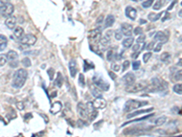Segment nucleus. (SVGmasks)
<instances>
[{
    "instance_id": "5",
    "label": "nucleus",
    "mask_w": 182,
    "mask_h": 137,
    "mask_svg": "<svg viewBox=\"0 0 182 137\" xmlns=\"http://www.w3.org/2000/svg\"><path fill=\"white\" fill-rule=\"evenodd\" d=\"M101 38H102L101 29L95 28V29H92L88 32V39L92 45H99Z\"/></svg>"
},
{
    "instance_id": "3",
    "label": "nucleus",
    "mask_w": 182,
    "mask_h": 137,
    "mask_svg": "<svg viewBox=\"0 0 182 137\" xmlns=\"http://www.w3.org/2000/svg\"><path fill=\"white\" fill-rule=\"evenodd\" d=\"M149 82L147 80H140L139 82H134L131 85L127 86L126 88V91L129 93H139V91L141 90H145V89L147 88Z\"/></svg>"
},
{
    "instance_id": "53",
    "label": "nucleus",
    "mask_w": 182,
    "mask_h": 137,
    "mask_svg": "<svg viewBox=\"0 0 182 137\" xmlns=\"http://www.w3.org/2000/svg\"><path fill=\"white\" fill-rule=\"evenodd\" d=\"M168 18H169V14H168V12H165V16L162 18V19H161V20L164 22V21H166Z\"/></svg>"
},
{
    "instance_id": "30",
    "label": "nucleus",
    "mask_w": 182,
    "mask_h": 137,
    "mask_svg": "<svg viewBox=\"0 0 182 137\" xmlns=\"http://www.w3.org/2000/svg\"><path fill=\"white\" fill-rule=\"evenodd\" d=\"M166 122H167V117H166V116H161V117L156 119V121H155V125H156V126H161V125H163Z\"/></svg>"
},
{
    "instance_id": "48",
    "label": "nucleus",
    "mask_w": 182,
    "mask_h": 137,
    "mask_svg": "<svg viewBox=\"0 0 182 137\" xmlns=\"http://www.w3.org/2000/svg\"><path fill=\"white\" fill-rule=\"evenodd\" d=\"M134 34H135V35H140V34H142V28H141L140 27H136V28H135Z\"/></svg>"
},
{
    "instance_id": "6",
    "label": "nucleus",
    "mask_w": 182,
    "mask_h": 137,
    "mask_svg": "<svg viewBox=\"0 0 182 137\" xmlns=\"http://www.w3.org/2000/svg\"><path fill=\"white\" fill-rule=\"evenodd\" d=\"M92 80H93L94 84L96 85V87L99 88V90H104V91H107L109 90V84L107 81H105L100 75H99V74L94 75Z\"/></svg>"
},
{
    "instance_id": "18",
    "label": "nucleus",
    "mask_w": 182,
    "mask_h": 137,
    "mask_svg": "<svg viewBox=\"0 0 182 137\" xmlns=\"http://www.w3.org/2000/svg\"><path fill=\"white\" fill-rule=\"evenodd\" d=\"M136 10L132 8V7H127L126 8V16L130 18L131 20H135L136 18Z\"/></svg>"
},
{
    "instance_id": "23",
    "label": "nucleus",
    "mask_w": 182,
    "mask_h": 137,
    "mask_svg": "<svg viewBox=\"0 0 182 137\" xmlns=\"http://www.w3.org/2000/svg\"><path fill=\"white\" fill-rule=\"evenodd\" d=\"M8 46V38L4 35H0V51H3Z\"/></svg>"
},
{
    "instance_id": "38",
    "label": "nucleus",
    "mask_w": 182,
    "mask_h": 137,
    "mask_svg": "<svg viewBox=\"0 0 182 137\" xmlns=\"http://www.w3.org/2000/svg\"><path fill=\"white\" fill-rule=\"evenodd\" d=\"M78 84L80 85V87H85L86 85V81H85V76L84 74L80 73L79 74V78H78Z\"/></svg>"
},
{
    "instance_id": "46",
    "label": "nucleus",
    "mask_w": 182,
    "mask_h": 137,
    "mask_svg": "<svg viewBox=\"0 0 182 137\" xmlns=\"http://www.w3.org/2000/svg\"><path fill=\"white\" fill-rule=\"evenodd\" d=\"M129 66H130V62L128 61V60H125L124 61V63H123V67H122V71H125V70H127L128 68H129Z\"/></svg>"
},
{
    "instance_id": "14",
    "label": "nucleus",
    "mask_w": 182,
    "mask_h": 137,
    "mask_svg": "<svg viewBox=\"0 0 182 137\" xmlns=\"http://www.w3.org/2000/svg\"><path fill=\"white\" fill-rule=\"evenodd\" d=\"M93 105L96 109H104L107 106V102L102 97H98L93 102Z\"/></svg>"
},
{
    "instance_id": "45",
    "label": "nucleus",
    "mask_w": 182,
    "mask_h": 137,
    "mask_svg": "<svg viewBox=\"0 0 182 137\" xmlns=\"http://www.w3.org/2000/svg\"><path fill=\"white\" fill-rule=\"evenodd\" d=\"M162 46H163V43H161V42H159L158 44H157V46H155L154 47V49H153V51H155V52H159L160 51H161V49H162Z\"/></svg>"
},
{
    "instance_id": "17",
    "label": "nucleus",
    "mask_w": 182,
    "mask_h": 137,
    "mask_svg": "<svg viewBox=\"0 0 182 137\" xmlns=\"http://www.w3.org/2000/svg\"><path fill=\"white\" fill-rule=\"evenodd\" d=\"M17 18H16V17H14V16H10V17L7 18L5 24H6V26H7L8 28H10V29H14L15 27L17 26Z\"/></svg>"
},
{
    "instance_id": "9",
    "label": "nucleus",
    "mask_w": 182,
    "mask_h": 137,
    "mask_svg": "<svg viewBox=\"0 0 182 137\" xmlns=\"http://www.w3.org/2000/svg\"><path fill=\"white\" fill-rule=\"evenodd\" d=\"M14 10H15L14 6L8 2L4 7L1 8V10H0V14H1V16H3L5 18H8L10 16H12V14L14 13Z\"/></svg>"
},
{
    "instance_id": "34",
    "label": "nucleus",
    "mask_w": 182,
    "mask_h": 137,
    "mask_svg": "<svg viewBox=\"0 0 182 137\" xmlns=\"http://www.w3.org/2000/svg\"><path fill=\"white\" fill-rule=\"evenodd\" d=\"M162 7H163V1H162V0H157V2L153 6V9L154 10H159Z\"/></svg>"
},
{
    "instance_id": "28",
    "label": "nucleus",
    "mask_w": 182,
    "mask_h": 137,
    "mask_svg": "<svg viewBox=\"0 0 182 137\" xmlns=\"http://www.w3.org/2000/svg\"><path fill=\"white\" fill-rule=\"evenodd\" d=\"M54 83H55V85H57V86L59 87V88L62 86V84H63V76H62V74H61L60 72H58L57 78H56Z\"/></svg>"
},
{
    "instance_id": "31",
    "label": "nucleus",
    "mask_w": 182,
    "mask_h": 137,
    "mask_svg": "<svg viewBox=\"0 0 182 137\" xmlns=\"http://www.w3.org/2000/svg\"><path fill=\"white\" fill-rule=\"evenodd\" d=\"M173 90L175 91L176 93L181 95V94H182V84H181V83H177L176 85H174Z\"/></svg>"
},
{
    "instance_id": "57",
    "label": "nucleus",
    "mask_w": 182,
    "mask_h": 137,
    "mask_svg": "<svg viewBox=\"0 0 182 137\" xmlns=\"http://www.w3.org/2000/svg\"><path fill=\"white\" fill-rule=\"evenodd\" d=\"M176 2H177V1H176V0H175V1H174V2H173L172 4H171V6H169V7L168 8V10H170V9H172V8H173V7H174V4H176Z\"/></svg>"
},
{
    "instance_id": "59",
    "label": "nucleus",
    "mask_w": 182,
    "mask_h": 137,
    "mask_svg": "<svg viewBox=\"0 0 182 137\" xmlns=\"http://www.w3.org/2000/svg\"><path fill=\"white\" fill-rule=\"evenodd\" d=\"M177 65H179V67H181V59L179 60V62H177Z\"/></svg>"
},
{
    "instance_id": "16",
    "label": "nucleus",
    "mask_w": 182,
    "mask_h": 137,
    "mask_svg": "<svg viewBox=\"0 0 182 137\" xmlns=\"http://www.w3.org/2000/svg\"><path fill=\"white\" fill-rule=\"evenodd\" d=\"M153 110H154V108L151 107V108H149V109H144V110H140V111H135V112H133V113L127 114V119H131V118H133V117H135V116H138V115H140V114L150 113V112H152Z\"/></svg>"
},
{
    "instance_id": "19",
    "label": "nucleus",
    "mask_w": 182,
    "mask_h": 137,
    "mask_svg": "<svg viewBox=\"0 0 182 137\" xmlns=\"http://www.w3.org/2000/svg\"><path fill=\"white\" fill-rule=\"evenodd\" d=\"M111 33H112V31H108L106 37L101 38L99 43H100V45L102 46V47H104V48H108V46L110 45V34H111Z\"/></svg>"
},
{
    "instance_id": "52",
    "label": "nucleus",
    "mask_w": 182,
    "mask_h": 137,
    "mask_svg": "<svg viewBox=\"0 0 182 137\" xmlns=\"http://www.w3.org/2000/svg\"><path fill=\"white\" fill-rule=\"evenodd\" d=\"M7 3H8V0H0V8H1L2 7H4Z\"/></svg>"
},
{
    "instance_id": "55",
    "label": "nucleus",
    "mask_w": 182,
    "mask_h": 137,
    "mask_svg": "<svg viewBox=\"0 0 182 137\" xmlns=\"http://www.w3.org/2000/svg\"><path fill=\"white\" fill-rule=\"evenodd\" d=\"M113 70H115V71H119V70H120V66H119V65H114V66H113Z\"/></svg>"
},
{
    "instance_id": "11",
    "label": "nucleus",
    "mask_w": 182,
    "mask_h": 137,
    "mask_svg": "<svg viewBox=\"0 0 182 137\" xmlns=\"http://www.w3.org/2000/svg\"><path fill=\"white\" fill-rule=\"evenodd\" d=\"M121 32L124 36L130 37L133 34V26L128 23H123L121 25Z\"/></svg>"
},
{
    "instance_id": "60",
    "label": "nucleus",
    "mask_w": 182,
    "mask_h": 137,
    "mask_svg": "<svg viewBox=\"0 0 182 137\" xmlns=\"http://www.w3.org/2000/svg\"><path fill=\"white\" fill-rule=\"evenodd\" d=\"M132 1H134V2H139V1H141V0H132Z\"/></svg>"
},
{
    "instance_id": "22",
    "label": "nucleus",
    "mask_w": 182,
    "mask_h": 137,
    "mask_svg": "<svg viewBox=\"0 0 182 137\" xmlns=\"http://www.w3.org/2000/svg\"><path fill=\"white\" fill-rule=\"evenodd\" d=\"M6 58L8 60H10V61H13V60H17L18 59V54L17 51H10L7 53L6 55Z\"/></svg>"
},
{
    "instance_id": "20",
    "label": "nucleus",
    "mask_w": 182,
    "mask_h": 137,
    "mask_svg": "<svg viewBox=\"0 0 182 137\" xmlns=\"http://www.w3.org/2000/svg\"><path fill=\"white\" fill-rule=\"evenodd\" d=\"M181 73H182V71H181V70H174V69H172V70H171V75H170V77L172 78V80L173 81H180L181 80Z\"/></svg>"
},
{
    "instance_id": "50",
    "label": "nucleus",
    "mask_w": 182,
    "mask_h": 137,
    "mask_svg": "<svg viewBox=\"0 0 182 137\" xmlns=\"http://www.w3.org/2000/svg\"><path fill=\"white\" fill-rule=\"evenodd\" d=\"M154 47H155V41H151L148 46H147V50L148 51H152L153 49H154Z\"/></svg>"
},
{
    "instance_id": "41",
    "label": "nucleus",
    "mask_w": 182,
    "mask_h": 137,
    "mask_svg": "<svg viewBox=\"0 0 182 137\" xmlns=\"http://www.w3.org/2000/svg\"><path fill=\"white\" fill-rule=\"evenodd\" d=\"M114 36H115V38H116L117 40H120V39H122L123 34H122V32H121V30H120V29H118V30H116V31H115Z\"/></svg>"
},
{
    "instance_id": "42",
    "label": "nucleus",
    "mask_w": 182,
    "mask_h": 137,
    "mask_svg": "<svg viewBox=\"0 0 182 137\" xmlns=\"http://www.w3.org/2000/svg\"><path fill=\"white\" fill-rule=\"evenodd\" d=\"M151 56H152V53L151 52H147V53H145L144 55H143V61H144V63H147L149 60V59L151 58Z\"/></svg>"
},
{
    "instance_id": "26",
    "label": "nucleus",
    "mask_w": 182,
    "mask_h": 137,
    "mask_svg": "<svg viewBox=\"0 0 182 137\" xmlns=\"http://www.w3.org/2000/svg\"><path fill=\"white\" fill-rule=\"evenodd\" d=\"M114 23H115V17L113 15H108L105 19V27L110 28L113 26Z\"/></svg>"
},
{
    "instance_id": "43",
    "label": "nucleus",
    "mask_w": 182,
    "mask_h": 137,
    "mask_svg": "<svg viewBox=\"0 0 182 137\" xmlns=\"http://www.w3.org/2000/svg\"><path fill=\"white\" fill-rule=\"evenodd\" d=\"M140 65H141V62L140 60H136L133 62V70H138L140 68Z\"/></svg>"
},
{
    "instance_id": "51",
    "label": "nucleus",
    "mask_w": 182,
    "mask_h": 137,
    "mask_svg": "<svg viewBox=\"0 0 182 137\" xmlns=\"http://www.w3.org/2000/svg\"><path fill=\"white\" fill-rule=\"evenodd\" d=\"M17 66H18V61H17V60L10 61V67H12V68H17Z\"/></svg>"
},
{
    "instance_id": "58",
    "label": "nucleus",
    "mask_w": 182,
    "mask_h": 137,
    "mask_svg": "<svg viewBox=\"0 0 182 137\" xmlns=\"http://www.w3.org/2000/svg\"><path fill=\"white\" fill-rule=\"evenodd\" d=\"M140 24H146L147 21H146V20H143V19H140Z\"/></svg>"
},
{
    "instance_id": "32",
    "label": "nucleus",
    "mask_w": 182,
    "mask_h": 137,
    "mask_svg": "<svg viewBox=\"0 0 182 137\" xmlns=\"http://www.w3.org/2000/svg\"><path fill=\"white\" fill-rule=\"evenodd\" d=\"M91 93H92V95L95 96L96 98H98V97H102V93L99 90V88H93L92 90H91Z\"/></svg>"
},
{
    "instance_id": "8",
    "label": "nucleus",
    "mask_w": 182,
    "mask_h": 137,
    "mask_svg": "<svg viewBox=\"0 0 182 137\" xmlns=\"http://www.w3.org/2000/svg\"><path fill=\"white\" fill-rule=\"evenodd\" d=\"M86 105V109H87L88 119H89L90 122H93L98 117V114H99L98 109H96L94 107L93 103H91V102H88Z\"/></svg>"
},
{
    "instance_id": "10",
    "label": "nucleus",
    "mask_w": 182,
    "mask_h": 137,
    "mask_svg": "<svg viewBox=\"0 0 182 137\" xmlns=\"http://www.w3.org/2000/svg\"><path fill=\"white\" fill-rule=\"evenodd\" d=\"M77 113L79 114L80 118L86 120L88 118V113H87V109H86V105L84 104L83 103H78L77 106Z\"/></svg>"
},
{
    "instance_id": "4",
    "label": "nucleus",
    "mask_w": 182,
    "mask_h": 137,
    "mask_svg": "<svg viewBox=\"0 0 182 137\" xmlns=\"http://www.w3.org/2000/svg\"><path fill=\"white\" fill-rule=\"evenodd\" d=\"M148 104V102H140L136 100H128L124 104V112H131L133 110H136L138 108L143 107Z\"/></svg>"
},
{
    "instance_id": "54",
    "label": "nucleus",
    "mask_w": 182,
    "mask_h": 137,
    "mask_svg": "<svg viewBox=\"0 0 182 137\" xmlns=\"http://www.w3.org/2000/svg\"><path fill=\"white\" fill-rule=\"evenodd\" d=\"M108 74H109V76L111 77V79H112V80H116V78H117V75H116L115 73H113L112 71H109V72H108Z\"/></svg>"
},
{
    "instance_id": "47",
    "label": "nucleus",
    "mask_w": 182,
    "mask_h": 137,
    "mask_svg": "<svg viewBox=\"0 0 182 137\" xmlns=\"http://www.w3.org/2000/svg\"><path fill=\"white\" fill-rule=\"evenodd\" d=\"M140 45L138 43V44H136V45H134L133 46V49H132V51H133V52H138V51H140Z\"/></svg>"
},
{
    "instance_id": "25",
    "label": "nucleus",
    "mask_w": 182,
    "mask_h": 137,
    "mask_svg": "<svg viewBox=\"0 0 182 137\" xmlns=\"http://www.w3.org/2000/svg\"><path fill=\"white\" fill-rule=\"evenodd\" d=\"M61 109H62V104H61L59 102H57V103H55L52 105V107H51V109H50V113H53V114H56V113H58V112H60Z\"/></svg>"
},
{
    "instance_id": "24",
    "label": "nucleus",
    "mask_w": 182,
    "mask_h": 137,
    "mask_svg": "<svg viewBox=\"0 0 182 137\" xmlns=\"http://www.w3.org/2000/svg\"><path fill=\"white\" fill-rule=\"evenodd\" d=\"M133 43H134V38H131V37H128V38H125V39L122 41L123 47L126 48V49H129V48H131V47H132V45H133Z\"/></svg>"
},
{
    "instance_id": "61",
    "label": "nucleus",
    "mask_w": 182,
    "mask_h": 137,
    "mask_svg": "<svg viewBox=\"0 0 182 137\" xmlns=\"http://www.w3.org/2000/svg\"><path fill=\"white\" fill-rule=\"evenodd\" d=\"M179 17L181 18V10H179Z\"/></svg>"
},
{
    "instance_id": "49",
    "label": "nucleus",
    "mask_w": 182,
    "mask_h": 137,
    "mask_svg": "<svg viewBox=\"0 0 182 137\" xmlns=\"http://www.w3.org/2000/svg\"><path fill=\"white\" fill-rule=\"evenodd\" d=\"M54 73H55V70H54L52 68L49 69V70H48V74H49L50 80H53V78H54Z\"/></svg>"
},
{
    "instance_id": "21",
    "label": "nucleus",
    "mask_w": 182,
    "mask_h": 137,
    "mask_svg": "<svg viewBox=\"0 0 182 137\" xmlns=\"http://www.w3.org/2000/svg\"><path fill=\"white\" fill-rule=\"evenodd\" d=\"M24 35H25V31H24L22 27H19V26L15 27V28H14V36H15L16 38L20 39V38H23Z\"/></svg>"
},
{
    "instance_id": "63",
    "label": "nucleus",
    "mask_w": 182,
    "mask_h": 137,
    "mask_svg": "<svg viewBox=\"0 0 182 137\" xmlns=\"http://www.w3.org/2000/svg\"><path fill=\"white\" fill-rule=\"evenodd\" d=\"M168 1H169V0H168Z\"/></svg>"
},
{
    "instance_id": "62",
    "label": "nucleus",
    "mask_w": 182,
    "mask_h": 137,
    "mask_svg": "<svg viewBox=\"0 0 182 137\" xmlns=\"http://www.w3.org/2000/svg\"><path fill=\"white\" fill-rule=\"evenodd\" d=\"M8 2H9V1H10V0H8Z\"/></svg>"
},
{
    "instance_id": "33",
    "label": "nucleus",
    "mask_w": 182,
    "mask_h": 137,
    "mask_svg": "<svg viewBox=\"0 0 182 137\" xmlns=\"http://www.w3.org/2000/svg\"><path fill=\"white\" fill-rule=\"evenodd\" d=\"M170 57H171V54L169 52H164L160 55V60L163 62H166L170 59Z\"/></svg>"
},
{
    "instance_id": "15",
    "label": "nucleus",
    "mask_w": 182,
    "mask_h": 137,
    "mask_svg": "<svg viewBox=\"0 0 182 137\" xmlns=\"http://www.w3.org/2000/svg\"><path fill=\"white\" fill-rule=\"evenodd\" d=\"M68 68H69V71H70V75L72 78H75L77 72V61L75 60H71L69 61L68 64Z\"/></svg>"
},
{
    "instance_id": "29",
    "label": "nucleus",
    "mask_w": 182,
    "mask_h": 137,
    "mask_svg": "<svg viewBox=\"0 0 182 137\" xmlns=\"http://www.w3.org/2000/svg\"><path fill=\"white\" fill-rule=\"evenodd\" d=\"M153 115H154L153 113H152V114H148V115H146V116H144V117H141V118H139V119H135V120H133V121H130V122H127L123 123V125H122V126H125V125H127V124H128V123H130V122H140V121H144V120H147V119H149V118L152 117Z\"/></svg>"
},
{
    "instance_id": "56",
    "label": "nucleus",
    "mask_w": 182,
    "mask_h": 137,
    "mask_svg": "<svg viewBox=\"0 0 182 137\" xmlns=\"http://www.w3.org/2000/svg\"><path fill=\"white\" fill-rule=\"evenodd\" d=\"M103 18H104V16L101 15V16L98 18V20H97V24H100V23L103 21Z\"/></svg>"
},
{
    "instance_id": "37",
    "label": "nucleus",
    "mask_w": 182,
    "mask_h": 137,
    "mask_svg": "<svg viewBox=\"0 0 182 137\" xmlns=\"http://www.w3.org/2000/svg\"><path fill=\"white\" fill-rule=\"evenodd\" d=\"M91 68H94V65L92 64V62H89V63H87V60H85L84 61V71H87V70H89Z\"/></svg>"
},
{
    "instance_id": "12",
    "label": "nucleus",
    "mask_w": 182,
    "mask_h": 137,
    "mask_svg": "<svg viewBox=\"0 0 182 137\" xmlns=\"http://www.w3.org/2000/svg\"><path fill=\"white\" fill-rule=\"evenodd\" d=\"M168 35L166 34L164 31H158L154 36V39L161 43H166L168 41Z\"/></svg>"
},
{
    "instance_id": "40",
    "label": "nucleus",
    "mask_w": 182,
    "mask_h": 137,
    "mask_svg": "<svg viewBox=\"0 0 182 137\" xmlns=\"http://www.w3.org/2000/svg\"><path fill=\"white\" fill-rule=\"evenodd\" d=\"M8 60L6 58V55L3 54H0V67H3L4 65H6Z\"/></svg>"
},
{
    "instance_id": "39",
    "label": "nucleus",
    "mask_w": 182,
    "mask_h": 137,
    "mask_svg": "<svg viewBox=\"0 0 182 137\" xmlns=\"http://www.w3.org/2000/svg\"><path fill=\"white\" fill-rule=\"evenodd\" d=\"M153 2H154V0H146V1L142 2V7L144 8H149L153 5Z\"/></svg>"
},
{
    "instance_id": "27",
    "label": "nucleus",
    "mask_w": 182,
    "mask_h": 137,
    "mask_svg": "<svg viewBox=\"0 0 182 137\" xmlns=\"http://www.w3.org/2000/svg\"><path fill=\"white\" fill-rule=\"evenodd\" d=\"M162 16V12H160V13H158V14H156V13H149V16H148V18L149 19V21H151V22H155V21H158L159 18H160V17Z\"/></svg>"
},
{
    "instance_id": "7",
    "label": "nucleus",
    "mask_w": 182,
    "mask_h": 137,
    "mask_svg": "<svg viewBox=\"0 0 182 137\" xmlns=\"http://www.w3.org/2000/svg\"><path fill=\"white\" fill-rule=\"evenodd\" d=\"M37 38L35 35L33 34H26L23 36L22 38H20V43L23 46H26V47H30V46H33L36 44Z\"/></svg>"
},
{
    "instance_id": "1",
    "label": "nucleus",
    "mask_w": 182,
    "mask_h": 137,
    "mask_svg": "<svg viewBox=\"0 0 182 137\" xmlns=\"http://www.w3.org/2000/svg\"><path fill=\"white\" fill-rule=\"evenodd\" d=\"M168 82L159 79V78H153L150 80V83L148 84L145 90H149L150 93H156V91H163L168 89Z\"/></svg>"
},
{
    "instance_id": "35",
    "label": "nucleus",
    "mask_w": 182,
    "mask_h": 137,
    "mask_svg": "<svg viewBox=\"0 0 182 137\" xmlns=\"http://www.w3.org/2000/svg\"><path fill=\"white\" fill-rule=\"evenodd\" d=\"M114 58H115V51L113 50H109L107 53V60L108 61H111V60H113Z\"/></svg>"
},
{
    "instance_id": "2",
    "label": "nucleus",
    "mask_w": 182,
    "mask_h": 137,
    "mask_svg": "<svg viewBox=\"0 0 182 137\" xmlns=\"http://www.w3.org/2000/svg\"><path fill=\"white\" fill-rule=\"evenodd\" d=\"M27 78V71L25 69H19L16 71L13 80H12V87L15 89H20L24 86Z\"/></svg>"
},
{
    "instance_id": "36",
    "label": "nucleus",
    "mask_w": 182,
    "mask_h": 137,
    "mask_svg": "<svg viewBox=\"0 0 182 137\" xmlns=\"http://www.w3.org/2000/svg\"><path fill=\"white\" fill-rule=\"evenodd\" d=\"M21 63H22V64H23V66H24V67H26V68H28V67H30V66H31V60H30V59H29V58H27V57L24 58V59L22 60Z\"/></svg>"
},
{
    "instance_id": "13",
    "label": "nucleus",
    "mask_w": 182,
    "mask_h": 137,
    "mask_svg": "<svg viewBox=\"0 0 182 137\" xmlns=\"http://www.w3.org/2000/svg\"><path fill=\"white\" fill-rule=\"evenodd\" d=\"M123 80H124V82H125V84H126L127 86L131 85V84H133V83L136 81V76H135L134 73L128 72V73H127V74L123 77Z\"/></svg>"
},
{
    "instance_id": "44",
    "label": "nucleus",
    "mask_w": 182,
    "mask_h": 137,
    "mask_svg": "<svg viewBox=\"0 0 182 137\" xmlns=\"http://www.w3.org/2000/svg\"><path fill=\"white\" fill-rule=\"evenodd\" d=\"M145 39H146V36L144 35V34H140V36L136 38V43H139V44H140V43H144L145 42Z\"/></svg>"
}]
</instances>
